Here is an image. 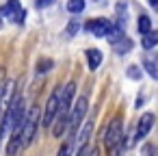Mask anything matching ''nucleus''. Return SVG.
Masks as SVG:
<instances>
[{"label": "nucleus", "instance_id": "18", "mask_svg": "<svg viewBox=\"0 0 158 156\" xmlns=\"http://www.w3.org/2000/svg\"><path fill=\"white\" fill-rule=\"evenodd\" d=\"M149 31H152V20H149L147 15H141V18H139V33L145 35V33H149Z\"/></svg>", "mask_w": 158, "mask_h": 156}, {"label": "nucleus", "instance_id": "16", "mask_svg": "<svg viewBox=\"0 0 158 156\" xmlns=\"http://www.w3.org/2000/svg\"><path fill=\"white\" fill-rule=\"evenodd\" d=\"M126 35H123V28H119V26H115L113 24V28H110V33L106 35V39H108V44L113 46V44H117L119 39H123Z\"/></svg>", "mask_w": 158, "mask_h": 156}, {"label": "nucleus", "instance_id": "27", "mask_svg": "<svg viewBox=\"0 0 158 156\" xmlns=\"http://www.w3.org/2000/svg\"><path fill=\"white\" fill-rule=\"evenodd\" d=\"M156 156H158V152H156Z\"/></svg>", "mask_w": 158, "mask_h": 156}, {"label": "nucleus", "instance_id": "20", "mask_svg": "<svg viewBox=\"0 0 158 156\" xmlns=\"http://www.w3.org/2000/svg\"><path fill=\"white\" fill-rule=\"evenodd\" d=\"M126 74H128V78H132V80H141V76H143V72H141L139 65H130V67L126 70Z\"/></svg>", "mask_w": 158, "mask_h": 156}, {"label": "nucleus", "instance_id": "2", "mask_svg": "<svg viewBox=\"0 0 158 156\" xmlns=\"http://www.w3.org/2000/svg\"><path fill=\"white\" fill-rule=\"evenodd\" d=\"M41 124V113H39V106H33L26 111V117H24V126H22V150L28 147L33 141H35V134H37V128Z\"/></svg>", "mask_w": 158, "mask_h": 156}, {"label": "nucleus", "instance_id": "8", "mask_svg": "<svg viewBox=\"0 0 158 156\" xmlns=\"http://www.w3.org/2000/svg\"><path fill=\"white\" fill-rule=\"evenodd\" d=\"M154 121H156V115H154V113H145V115L139 119V124H136V130H134L132 145H134V143H139V141H143V139L149 134V130L154 128Z\"/></svg>", "mask_w": 158, "mask_h": 156}, {"label": "nucleus", "instance_id": "1", "mask_svg": "<svg viewBox=\"0 0 158 156\" xmlns=\"http://www.w3.org/2000/svg\"><path fill=\"white\" fill-rule=\"evenodd\" d=\"M74 91H76V82H67L65 87H61V93H59V106H56V115H54V121H52V134L59 139L65 134L67 130V117H69V108H72V102H74Z\"/></svg>", "mask_w": 158, "mask_h": 156}, {"label": "nucleus", "instance_id": "13", "mask_svg": "<svg viewBox=\"0 0 158 156\" xmlns=\"http://www.w3.org/2000/svg\"><path fill=\"white\" fill-rule=\"evenodd\" d=\"M143 67H145V72L154 78V80H158V72H156V65H154V54H143Z\"/></svg>", "mask_w": 158, "mask_h": 156}, {"label": "nucleus", "instance_id": "9", "mask_svg": "<svg viewBox=\"0 0 158 156\" xmlns=\"http://www.w3.org/2000/svg\"><path fill=\"white\" fill-rule=\"evenodd\" d=\"M85 57H87V65H89L91 72L102 65V50H100V48H89V50L85 52Z\"/></svg>", "mask_w": 158, "mask_h": 156}, {"label": "nucleus", "instance_id": "6", "mask_svg": "<svg viewBox=\"0 0 158 156\" xmlns=\"http://www.w3.org/2000/svg\"><path fill=\"white\" fill-rule=\"evenodd\" d=\"M59 93H61V87H56L52 93H50V98H48V102H46V108H44V117H41V126L44 128H50L52 126V121H54V115H56V106H59Z\"/></svg>", "mask_w": 158, "mask_h": 156}, {"label": "nucleus", "instance_id": "4", "mask_svg": "<svg viewBox=\"0 0 158 156\" xmlns=\"http://www.w3.org/2000/svg\"><path fill=\"white\" fill-rule=\"evenodd\" d=\"M0 18H9V22H13V24H24L26 11L22 9L20 0H7L0 7Z\"/></svg>", "mask_w": 158, "mask_h": 156}, {"label": "nucleus", "instance_id": "22", "mask_svg": "<svg viewBox=\"0 0 158 156\" xmlns=\"http://www.w3.org/2000/svg\"><path fill=\"white\" fill-rule=\"evenodd\" d=\"M87 154H89V147H82V150H78L74 156H87Z\"/></svg>", "mask_w": 158, "mask_h": 156}, {"label": "nucleus", "instance_id": "19", "mask_svg": "<svg viewBox=\"0 0 158 156\" xmlns=\"http://www.w3.org/2000/svg\"><path fill=\"white\" fill-rule=\"evenodd\" d=\"M78 31H80V22H78V18H72L69 24H67V28H65V35L67 37H74Z\"/></svg>", "mask_w": 158, "mask_h": 156}, {"label": "nucleus", "instance_id": "5", "mask_svg": "<svg viewBox=\"0 0 158 156\" xmlns=\"http://www.w3.org/2000/svg\"><path fill=\"white\" fill-rule=\"evenodd\" d=\"M123 139V121L121 117H113L110 124L106 126V134H104V145L110 150L113 145H117Z\"/></svg>", "mask_w": 158, "mask_h": 156}, {"label": "nucleus", "instance_id": "3", "mask_svg": "<svg viewBox=\"0 0 158 156\" xmlns=\"http://www.w3.org/2000/svg\"><path fill=\"white\" fill-rule=\"evenodd\" d=\"M87 108H89V98L87 95H80L76 100V104L69 108V117H67V128H69V137L74 139L82 126V119L87 115Z\"/></svg>", "mask_w": 158, "mask_h": 156}, {"label": "nucleus", "instance_id": "17", "mask_svg": "<svg viewBox=\"0 0 158 156\" xmlns=\"http://www.w3.org/2000/svg\"><path fill=\"white\" fill-rule=\"evenodd\" d=\"M52 67H54V61H52V59H39V63H37V74H48Z\"/></svg>", "mask_w": 158, "mask_h": 156}, {"label": "nucleus", "instance_id": "7", "mask_svg": "<svg viewBox=\"0 0 158 156\" xmlns=\"http://www.w3.org/2000/svg\"><path fill=\"white\" fill-rule=\"evenodd\" d=\"M110 28H113V22L106 18H95V20H89L85 24V31L93 37H106L110 33Z\"/></svg>", "mask_w": 158, "mask_h": 156}, {"label": "nucleus", "instance_id": "23", "mask_svg": "<svg viewBox=\"0 0 158 156\" xmlns=\"http://www.w3.org/2000/svg\"><path fill=\"white\" fill-rule=\"evenodd\" d=\"M87 156H100V150L98 147H93V150H89V154Z\"/></svg>", "mask_w": 158, "mask_h": 156}, {"label": "nucleus", "instance_id": "26", "mask_svg": "<svg viewBox=\"0 0 158 156\" xmlns=\"http://www.w3.org/2000/svg\"><path fill=\"white\" fill-rule=\"evenodd\" d=\"M0 28H2V18H0Z\"/></svg>", "mask_w": 158, "mask_h": 156}, {"label": "nucleus", "instance_id": "14", "mask_svg": "<svg viewBox=\"0 0 158 156\" xmlns=\"http://www.w3.org/2000/svg\"><path fill=\"white\" fill-rule=\"evenodd\" d=\"M128 139H130V137H123V139H121V141H119L117 145H113V147L108 150V156H123V152H126V150H128V147L132 145V143H130Z\"/></svg>", "mask_w": 158, "mask_h": 156}, {"label": "nucleus", "instance_id": "24", "mask_svg": "<svg viewBox=\"0 0 158 156\" xmlns=\"http://www.w3.org/2000/svg\"><path fill=\"white\" fill-rule=\"evenodd\" d=\"M149 7H152L154 11H158V0H149Z\"/></svg>", "mask_w": 158, "mask_h": 156}, {"label": "nucleus", "instance_id": "10", "mask_svg": "<svg viewBox=\"0 0 158 156\" xmlns=\"http://www.w3.org/2000/svg\"><path fill=\"white\" fill-rule=\"evenodd\" d=\"M141 46H143V50H154L158 46V31L152 28L149 33H145L143 39H141Z\"/></svg>", "mask_w": 158, "mask_h": 156}, {"label": "nucleus", "instance_id": "25", "mask_svg": "<svg viewBox=\"0 0 158 156\" xmlns=\"http://www.w3.org/2000/svg\"><path fill=\"white\" fill-rule=\"evenodd\" d=\"M154 65H156V72H158V54H154Z\"/></svg>", "mask_w": 158, "mask_h": 156}, {"label": "nucleus", "instance_id": "12", "mask_svg": "<svg viewBox=\"0 0 158 156\" xmlns=\"http://www.w3.org/2000/svg\"><path fill=\"white\" fill-rule=\"evenodd\" d=\"M132 46H134V41L126 35L123 39H119L117 44H113V50H115L117 54H126V52H130V50H132Z\"/></svg>", "mask_w": 158, "mask_h": 156}, {"label": "nucleus", "instance_id": "21", "mask_svg": "<svg viewBox=\"0 0 158 156\" xmlns=\"http://www.w3.org/2000/svg\"><path fill=\"white\" fill-rule=\"evenodd\" d=\"M50 5H54V0H37V2H35L37 9H46V7H50Z\"/></svg>", "mask_w": 158, "mask_h": 156}, {"label": "nucleus", "instance_id": "15", "mask_svg": "<svg viewBox=\"0 0 158 156\" xmlns=\"http://www.w3.org/2000/svg\"><path fill=\"white\" fill-rule=\"evenodd\" d=\"M85 7H87L85 0H67V11H69L72 15L82 13V11H85Z\"/></svg>", "mask_w": 158, "mask_h": 156}, {"label": "nucleus", "instance_id": "11", "mask_svg": "<svg viewBox=\"0 0 158 156\" xmlns=\"http://www.w3.org/2000/svg\"><path fill=\"white\" fill-rule=\"evenodd\" d=\"M115 11H117V24H115V26L123 28L126 22H128V5H126V2H117Z\"/></svg>", "mask_w": 158, "mask_h": 156}]
</instances>
